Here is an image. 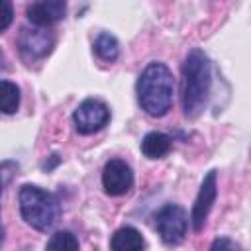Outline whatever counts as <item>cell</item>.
Segmentation results:
<instances>
[{"instance_id": "18", "label": "cell", "mask_w": 251, "mask_h": 251, "mask_svg": "<svg viewBox=\"0 0 251 251\" xmlns=\"http://www.w3.org/2000/svg\"><path fill=\"white\" fill-rule=\"evenodd\" d=\"M2 184H4V182H2V180H0V194H2Z\"/></svg>"}, {"instance_id": "13", "label": "cell", "mask_w": 251, "mask_h": 251, "mask_svg": "<svg viewBox=\"0 0 251 251\" xmlns=\"http://www.w3.org/2000/svg\"><path fill=\"white\" fill-rule=\"evenodd\" d=\"M94 53L102 59V61H116L118 55H120V45H118V39L112 35V33H100L94 41Z\"/></svg>"}, {"instance_id": "5", "label": "cell", "mask_w": 251, "mask_h": 251, "mask_svg": "<svg viewBox=\"0 0 251 251\" xmlns=\"http://www.w3.org/2000/svg\"><path fill=\"white\" fill-rule=\"evenodd\" d=\"M110 120V110L108 106L98 100V98H86L78 104V108L73 114V122L78 133H94L102 129Z\"/></svg>"}, {"instance_id": "17", "label": "cell", "mask_w": 251, "mask_h": 251, "mask_svg": "<svg viewBox=\"0 0 251 251\" xmlns=\"http://www.w3.org/2000/svg\"><path fill=\"white\" fill-rule=\"evenodd\" d=\"M2 243H4V227L0 224V247H2Z\"/></svg>"}, {"instance_id": "3", "label": "cell", "mask_w": 251, "mask_h": 251, "mask_svg": "<svg viewBox=\"0 0 251 251\" xmlns=\"http://www.w3.org/2000/svg\"><path fill=\"white\" fill-rule=\"evenodd\" d=\"M18 200H20V212L25 224H29L39 231L53 227L61 216L59 200L51 192L35 184H24L20 188Z\"/></svg>"}, {"instance_id": "7", "label": "cell", "mask_w": 251, "mask_h": 251, "mask_svg": "<svg viewBox=\"0 0 251 251\" xmlns=\"http://www.w3.org/2000/svg\"><path fill=\"white\" fill-rule=\"evenodd\" d=\"M133 184L131 167L124 159H110L102 171V186L110 196L126 194Z\"/></svg>"}, {"instance_id": "11", "label": "cell", "mask_w": 251, "mask_h": 251, "mask_svg": "<svg viewBox=\"0 0 251 251\" xmlns=\"http://www.w3.org/2000/svg\"><path fill=\"white\" fill-rule=\"evenodd\" d=\"M171 151V137L161 131H149L141 141V153L147 159H161Z\"/></svg>"}, {"instance_id": "12", "label": "cell", "mask_w": 251, "mask_h": 251, "mask_svg": "<svg viewBox=\"0 0 251 251\" xmlns=\"http://www.w3.org/2000/svg\"><path fill=\"white\" fill-rule=\"evenodd\" d=\"M20 108V88L16 82L0 80V112L2 114H14Z\"/></svg>"}, {"instance_id": "6", "label": "cell", "mask_w": 251, "mask_h": 251, "mask_svg": "<svg viewBox=\"0 0 251 251\" xmlns=\"http://www.w3.org/2000/svg\"><path fill=\"white\" fill-rule=\"evenodd\" d=\"M218 173L216 171H210L202 184H200V190H198V196L194 200V206H192V214H190V224H192V229L194 231H200L208 220V214L216 202V196H218Z\"/></svg>"}, {"instance_id": "1", "label": "cell", "mask_w": 251, "mask_h": 251, "mask_svg": "<svg viewBox=\"0 0 251 251\" xmlns=\"http://www.w3.org/2000/svg\"><path fill=\"white\" fill-rule=\"evenodd\" d=\"M212 88V65L204 51L192 49L180 75V104L186 118H196L204 110Z\"/></svg>"}, {"instance_id": "14", "label": "cell", "mask_w": 251, "mask_h": 251, "mask_svg": "<svg viewBox=\"0 0 251 251\" xmlns=\"http://www.w3.org/2000/svg\"><path fill=\"white\" fill-rule=\"evenodd\" d=\"M45 251H78V239L71 231H55L49 237Z\"/></svg>"}, {"instance_id": "15", "label": "cell", "mask_w": 251, "mask_h": 251, "mask_svg": "<svg viewBox=\"0 0 251 251\" xmlns=\"http://www.w3.org/2000/svg\"><path fill=\"white\" fill-rule=\"evenodd\" d=\"M14 20V10H12V4L6 2V0H0V33L4 29H8V25L12 24Z\"/></svg>"}, {"instance_id": "2", "label": "cell", "mask_w": 251, "mask_h": 251, "mask_svg": "<svg viewBox=\"0 0 251 251\" xmlns=\"http://www.w3.org/2000/svg\"><path fill=\"white\" fill-rule=\"evenodd\" d=\"M173 75L163 63H149L137 78V102L145 114L161 118L173 104Z\"/></svg>"}, {"instance_id": "9", "label": "cell", "mask_w": 251, "mask_h": 251, "mask_svg": "<svg viewBox=\"0 0 251 251\" xmlns=\"http://www.w3.org/2000/svg\"><path fill=\"white\" fill-rule=\"evenodd\" d=\"M67 4L63 0H41L27 6V20L37 27L51 25L65 18Z\"/></svg>"}, {"instance_id": "8", "label": "cell", "mask_w": 251, "mask_h": 251, "mask_svg": "<svg viewBox=\"0 0 251 251\" xmlns=\"http://www.w3.org/2000/svg\"><path fill=\"white\" fill-rule=\"evenodd\" d=\"M53 35L45 27H24L18 37L20 51L25 59H41L53 49Z\"/></svg>"}, {"instance_id": "10", "label": "cell", "mask_w": 251, "mask_h": 251, "mask_svg": "<svg viewBox=\"0 0 251 251\" xmlns=\"http://www.w3.org/2000/svg\"><path fill=\"white\" fill-rule=\"evenodd\" d=\"M110 245H112V251H143L145 239L135 227L124 226L112 235Z\"/></svg>"}, {"instance_id": "4", "label": "cell", "mask_w": 251, "mask_h": 251, "mask_svg": "<svg viewBox=\"0 0 251 251\" xmlns=\"http://www.w3.org/2000/svg\"><path fill=\"white\" fill-rule=\"evenodd\" d=\"M155 229L167 245L182 243V239L186 235V229H188L186 212L178 204H165L155 214Z\"/></svg>"}, {"instance_id": "16", "label": "cell", "mask_w": 251, "mask_h": 251, "mask_svg": "<svg viewBox=\"0 0 251 251\" xmlns=\"http://www.w3.org/2000/svg\"><path fill=\"white\" fill-rule=\"evenodd\" d=\"M210 251H239V245L233 243L231 239L227 237H218L214 243H212V249Z\"/></svg>"}]
</instances>
